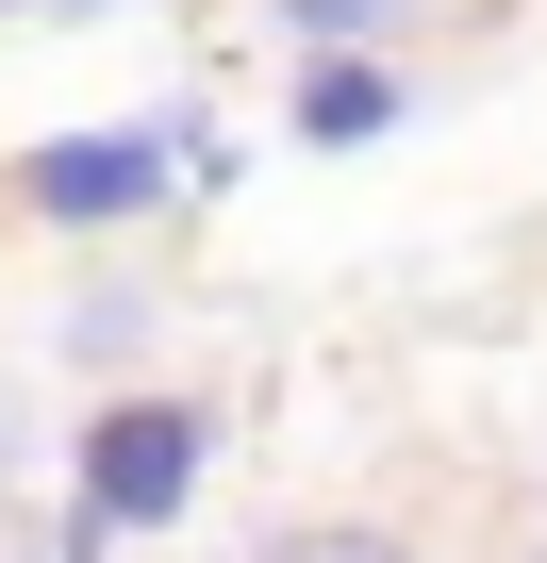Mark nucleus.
Segmentation results:
<instances>
[{
  "instance_id": "obj_5",
  "label": "nucleus",
  "mask_w": 547,
  "mask_h": 563,
  "mask_svg": "<svg viewBox=\"0 0 547 563\" xmlns=\"http://www.w3.org/2000/svg\"><path fill=\"white\" fill-rule=\"evenodd\" d=\"M150 349V299H133V282H100V299L67 316V365H133Z\"/></svg>"
},
{
  "instance_id": "obj_3",
  "label": "nucleus",
  "mask_w": 547,
  "mask_h": 563,
  "mask_svg": "<svg viewBox=\"0 0 547 563\" xmlns=\"http://www.w3.org/2000/svg\"><path fill=\"white\" fill-rule=\"evenodd\" d=\"M283 117H299V150H382V133H398V117H415V84H398V67H382V51H316V67H299V100H283Z\"/></svg>"
},
{
  "instance_id": "obj_6",
  "label": "nucleus",
  "mask_w": 547,
  "mask_h": 563,
  "mask_svg": "<svg viewBox=\"0 0 547 563\" xmlns=\"http://www.w3.org/2000/svg\"><path fill=\"white\" fill-rule=\"evenodd\" d=\"M100 547H117V530H100L84 497H67V514H18V530H0V563H100Z\"/></svg>"
},
{
  "instance_id": "obj_7",
  "label": "nucleus",
  "mask_w": 547,
  "mask_h": 563,
  "mask_svg": "<svg viewBox=\"0 0 547 563\" xmlns=\"http://www.w3.org/2000/svg\"><path fill=\"white\" fill-rule=\"evenodd\" d=\"M265 563H415V547H398V530H283Z\"/></svg>"
},
{
  "instance_id": "obj_2",
  "label": "nucleus",
  "mask_w": 547,
  "mask_h": 563,
  "mask_svg": "<svg viewBox=\"0 0 547 563\" xmlns=\"http://www.w3.org/2000/svg\"><path fill=\"white\" fill-rule=\"evenodd\" d=\"M67 464H84L67 497H84L100 530H183V497L216 481V415H199V398H100Z\"/></svg>"
},
{
  "instance_id": "obj_4",
  "label": "nucleus",
  "mask_w": 547,
  "mask_h": 563,
  "mask_svg": "<svg viewBox=\"0 0 547 563\" xmlns=\"http://www.w3.org/2000/svg\"><path fill=\"white\" fill-rule=\"evenodd\" d=\"M398 18H415V0H283L299 67H316V51H365V34H398Z\"/></svg>"
},
{
  "instance_id": "obj_9",
  "label": "nucleus",
  "mask_w": 547,
  "mask_h": 563,
  "mask_svg": "<svg viewBox=\"0 0 547 563\" xmlns=\"http://www.w3.org/2000/svg\"><path fill=\"white\" fill-rule=\"evenodd\" d=\"M0 18H34V0H0Z\"/></svg>"
},
{
  "instance_id": "obj_1",
  "label": "nucleus",
  "mask_w": 547,
  "mask_h": 563,
  "mask_svg": "<svg viewBox=\"0 0 547 563\" xmlns=\"http://www.w3.org/2000/svg\"><path fill=\"white\" fill-rule=\"evenodd\" d=\"M232 150L199 133V117H133V133H34L18 150V216H51V232H133V216H166L183 183H216Z\"/></svg>"
},
{
  "instance_id": "obj_8",
  "label": "nucleus",
  "mask_w": 547,
  "mask_h": 563,
  "mask_svg": "<svg viewBox=\"0 0 547 563\" xmlns=\"http://www.w3.org/2000/svg\"><path fill=\"white\" fill-rule=\"evenodd\" d=\"M34 18H100V0H34Z\"/></svg>"
}]
</instances>
